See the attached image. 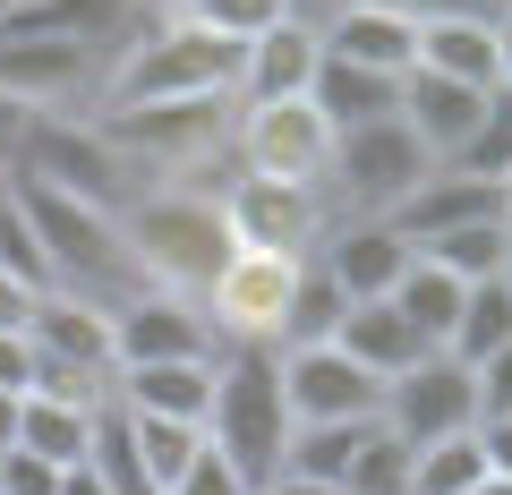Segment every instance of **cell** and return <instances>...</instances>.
Returning <instances> with one entry per match:
<instances>
[{"label":"cell","instance_id":"obj_33","mask_svg":"<svg viewBox=\"0 0 512 495\" xmlns=\"http://www.w3.org/2000/svg\"><path fill=\"white\" fill-rule=\"evenodd\" d=\"M342 495H410V444L393 436V427H367V444L350 453V470H342Z\"/></svg>","mask_w":512,"mask_h":495},{"label":"cell","instance_id":"obj_24","mask_svg":"<svg viewBox=\"0 0 512 495\" xmlns=\"http://www.w3.org/2000/svg\"><path fill=\"white\" fill-rule=\"evenodd\" d=\"M308 103L325 111V129L342 137V129H367V120H393L402 111V77H376V69H350V60H316V77H308Z\"/></svg>","mask_w":512,"mask_h":495},{"label":"cell","instance_id":"obj_27","mask_svg":"<svg viewBox=\"0 0 512 495\" xmlns=\"http://www.w3.org/2000/svg\"><path fill=\"white\" fill-rule=\"evenodd\" d=\"M461 291H470V282H453L444 265L410 257V274L393 282V308L410 316V333H419L427 350H444V342H453V316H461Z\"/></svg>","mask_w":512,"mask_h":495},{"label":"cell","instance_id":"obj_29","mask_svg":"<svg viewBox=\"0 0 512 495\" xmlns=\"http://www.w3.org/2000/svg\"><path fill=\"white\" fill-rule=\"evenodd\" d=\"M512 342V282L495 274V282H470V291H461V316H453V359L461 367H478L487 359V350H504Z\"/></svg>","mask_w":512,"mask_h":495},{"label":"cell","instance_id":"obj_26","mask_svg":"<svg viewBox=\"0 0 512 495\" xmlns=\"http://www.w3.org/2000/svg\"><path fill=\"white\" fill-rule=\"evenodd\" d=\"M111 410H120V402H111ZM120 419H128V453H137V470H146L154 495H171L180 470L205 453V427L197 419H137V410H120Z\"/></svg>","mask_w":512,"mask_h":495},{"label":"cell","instance_id":"obj_2","mask_svg":"<svg viewBox=\"0 0 512 495\" xmlns=\"http://www.w3.org/2000/svg\"><path fill=\"white\" fill-rule=\"evenodd\" d=\"M205 444H214L248 487H274V478H282V453H291V402H282V350L274 342H222L214 350Z\"/></svg>","mask_w":512,"mask_h":495},{"label":"cell","instance_id":"obj_39","mask_svg":"<svg viewBox=\"0 0 512 495\" xmlns=\"http://www.w3.org/2000/svg\"><path fill=\"white\" fill-rule=\"evenodd\" d=\"M0 393H35V342L0 333Z\"/></svg>","mask_w":512,"mask_h":495},{"label":"cell","instance_id":"obj_13","mask_svg":"<svg viewBox=\"0 0 512 495\" xmlns=\"http://www.w3.org/2000/svg\"><path fill=\"white\" fill-rule=\"evenodd\" d=\"M384 427L402 444H436V436H461V427H478V393H470V367L453 359V350H427L419 367H402L393 385H384Z\"/></svg>","mask_w":512,"mask_h":495},{"label":"cell","instance_id":"obj_6","mask_svg":"<svg viewBox=\"0 0 512 495\" xmlns=\"http://www.w3.org/2000/svg\"><path fill=\"white\" fill-rule=\"evenodd\" d=\"M18 180H43L77 205H103V214H128V197L154 188L128 154H111V137L86 111L77 120H18Z\"/></svg>","mask_w":512,"mask_h":495},{"label":"cell","instance_id":"obj_12","mask_svg":"<svg viewBox=\"0 0 512 495\" xmlns=\"http://www.w3.org/2000/svg\"><path fill=\"white\" fill-rule=\"evenodd\" d=\"M282 402H291V427L376 419L384 410V376H367V367L342 359L333 342H299V350H282Z\"/></svg>","mask_w":512,"mask_h":495},{"label":"cell","instance_id":"obj_4","mask_svg":"<svg viewBox=\"0 0 512 495\" xmlns=\"http://www.w3.org/2000/svg\"><path fill=\"white\" fill-rule=\"evenodd\" d=\"M239 86V43L205 35L197 18H137L120 52L103 60L94 103H171V94H231Z\"/></svg>","mask_w":512,"mask_h":495},{"label":"cell","instance_id":"obj_30","mask_svg":"<svg viewBox=\"0 0 512 495\" xmlns=\"http://www.w3.org/2000/svg\"><path fill=\"white\" fill-rule=\"evenodd\" d=\"M419 257L444 265L453 282H495V274H512V248H504V231H495V214H487V222H461V231L419 239Z\"/></svg>","mask_w":512,"mask_h":495},{"label":"cell","instance_id":"obj_42","mask_svg":"<svg viewBox=\"0 0 512 495\" xmlns=\"http://www.w3.org/2000/svg\"><path fill=\"white\" fill-rule=\"evenodd\" d=\"M256 495H342V487H325V478H291V470H282L274 487H256Z\"/></svg>","mask_w":512,"mask_h":495},{"label":"cell","instance_id":"obj_35","mask_svg":"<svg viewBox=\"0 0 512 495\" xmlns=\"http://www.w3.org/2000/svg\"><path fill=\"white\" fill-rule=\"evenodd\" d=\"M0 274L26 282V291H52L43 248H35V231H26V214H18V197H9V188H0Z\"/></svg>","mask_w":512,"mask_h":495},{"label":"cell","instance_id":"obj_14","mask_svg":"<svg viewBox=\"0 0 512 495\" xmlns=\"http://www.w3.org/2000/svg\"><path fill=\"white\" fill-rule=\"evenodd\" d=\"M222 333L205 325L197 299L171 291H137L111 308V367H146V359H214Z\"/></svg>","mask_w":512,"mask_h":495},{"label":"cell","instance_id":"obj_23","mask_svg":"<svg viewBox=\"0 0 512 495\" xmlns=\"http://www.w3.org/2000/svg\"><path fill=\"white\" fill-rule=\"evenodd\" d=\"M333 350H342V359H359L367 376H384V385H393L402 367L427 359V342L410 333V316L393 308V299H350V316L333 325Z\"/></svg>","mask_w":512,"mask_h":495},{"label":"cell","instance_id":"obj_20","mask_svg":"<svg viewBox=\"0 0 512 495\" xmlns=\"http://www.w3.org/2000/svg\"><path fill=\"white\" fill-rule=\"evenodd\" d=\"M111 402L137 419H197L214 402V359H146V367H111Z\"/></svg>","mask_w":512,"mask_h":495},{"label":"cell","instance_id":"obj_22","mask_svg":"<svg viewBox=\"0 0 512 495\" xmlns=\"http://www.w3.org/2000/svg\"><path fill=\"white\" fill-rule=\"evenodd\" d=\"M478 111H487V94H478V86H453V77H427V69L402 77V129L419 137L436 163H453V154L470 146Z\"/></svg>","mask_w":512,"mask_h":495},{"label":"cell","instance_id":"obj_41","mask_svg":"<svg viewBox=\"0 0 512 495\" xmlns=\"http://www.w3.org/2000/svg\"><path fill=\"white\" fill-rule=\"evenodd\" d=\"M26 308H35V291L0 274V333H26Z\"/></svg>","mask_w":512,"mask_h":495},{"label":"cell","instance_id":"obj_48","mask_svg":"<svg viewBox=\"0 0 512 495\" xmlns=\"http://www.w3.org/2000/svg\"><path fill=\"white\" fill-rule=\"evenodd\" d=\"M495 18H512V0H504V9H495Z\"/></svg>","mask_w":512,"mask_h":495},{"label":"cell","instance_id":"obj_9","mask_svg":"<svg viewBox=\"0 0 512 495\" xmlns=\"http://www.w3.org/2000/svg\"><path fill=\"white\" fill-rule=\"evenodd\" d=\"M103 60L94 43H0V111L9 120H77L103 94Z\"/></svg>","mask_w":512,"mask_h":495},{"label":"cell","instance_id":"obj_40","mask_svg":"<svg viewBox=\"0 0 512 495\" xmlns=\"http://www.w3.org/2000/svg\"><path fill=\"white\" fill-rule=\"evenodd\" d=\"M478 453H487V478H512V410L478 419Z\"/></svg>","mask_w":512,"mask_h":495},{"label":"cell","instance_id":"obj_32","mask_svg":"<svg viewBox=\"0 0 512 495\" xmlns=\"http://www.w3.org/2000/svg\"><path fill=\"white\" fill-rule=\"evenodd\" d=\"M367 427L376 419H342V427H291V453H282V470L291 478H325V487H342L350 453L367 444Z\"/></svg>","mask_w":512,"mask_h":495},{"label":"cell","instance_id":"obj_21","mask_svg":"<svg viewBox=\"0 0 512 495\" xmlns=\"http://www.w3.org/2000/svg\"><path fill=\"white\" fill-rule=\"evenodd\" d=\"M495 197H504L495 180H470V171L436 163V171H427V180L410 188V197L393 205L384 222H393V231H402L410 248H419V239H436V231H461V222H487V214H495Z\"/></svg>","mask_w":512,"mask_h":495},{"label":"cell","instance_id":"obj_38","mask_svg":"<svg viewBox=\"0 0 512 495\" xmlns=\"http://www.w3.org/2000/svg\"><path fill=\"white\" fill-rule=\"evenodd\" d=\"M52 487H60V470H52V461L18 453V444L0 453V495H52Z\"/></svg>","mask_w":512,"mask_h":495},{"label":"cell","instance_id":"obj_37","mask_svg":"<svg viewBox=\"0 0 512 495\" xmlns=\"http://www.w3.org/2000/svg\"><path fill=\"white\" fill-rule=\"evenodd\" d=\"M171 495H256V487H248V478H239L231 461L214 453V444H205V453H197V461L180 470V487H171Z\"/></svg>","mask_w":512,"mask_h":495},{"label":"cell","instance_id":"obj_49","mask_svg":"<svg viewBox=\"0 0 512 495\" xmlns=\"http://www.w3.org/2000/svg\"><path fill=\"white\" fill-rule=\"evenodd\" d=\"M504 188H512V171H504Z\"/></svg>","mask_w":512,"mask_h":495},{"label":"cell","instance_id":"obj_1","mask_svg":"<svg viewBox=\"0 0 512 495\" xmlns=\"http://www.w3.org/2000/svg\"><path fill=\"white\" fill-rule=\"evenodd\" d=\"M128 265L146 291L171 299H205V282L231 265V222H222V188H188V180H154L128 197L120 214Z\"/></svg>","mask_w":512,"mask_h":495},{"label":"cell","instance_id":"obj_50","mask_svg":"<svg viewBox=\"0 0 512 495\" xmlns=\"http://www.w3.org/2000/svg\"><path fill=\"white\" fill-rule=\"evenodd\" d=\"M504 282H512V274H504Z\"/></svg>","mask_w":512,"mask_h":495},{"label":"cell","instance_id":"obj_43","mask_svg":"<svg viewBox=\"0 0 512 495\" xmlns=\"http://www.w3.org/2000/svg\"><path fill=\"white\" fill-rule=\"evenodd\" d=\"M52 495H111V487L86 470V461H77V470H60V487H52Z\"/></svg>","mask_w":512,"mask_h":495},{"label":"cell","instance_id":"obj_11","mask_svg":"<svg viewBox=\"0 0 512 495\" xmlns=\"http://www.w3.org/2000/svg\"><path fill=\"white\" fill-rule=\"evenodd\" d=\"M291 282H299V257H274V248H231L214 282H205V325L222 342H282V308H291Z\"/></svg>","mask_w":512,"mask_h":495},{"label":"cell","instance_id":"obj_5","mask_svg":"<svg viewBox=\"0 0 512 495\" xmlns=\"http://www.w3.org/2000/svg\"><path fill=\"white\" fill-rule=\"evenodd\" d=\"M94 129L111 154L146 171V180H197L231 163V94H171V103H94Z\"/></svg>","mask_w":512,"mask_h":495},{"label":"cell","instance_id":"obj_15","mask_svg":"<svg viewBox=\"0 0 512 495\" xmlns=\"http://www.w3.org/2000/svg\"><path fill=\"white\" fill-rule=\"evenodd\" d=\"M316 43L350 69L376 77H410V52H419V9L402 0H325L316 9Z\"/></svg>","mask_w":512,"mask_h":495},{"label":"cell","instance_id":"obj_3","mask_svg":"<svg viewBox=\"0 0 512 495\" xmlns=\"http://www.w3.org/2000/svg\"><path fill=\"white\" fill-rule=\"evenodd\" d=\"M9 197H18L26 231H35V248H43L52 291H77V299H94V308H120V299L146 291L137 265H128L120 214L77 205V197H60V188H43V180H18V171H9Z\"/></svg>","mask_w":512,"mask_h":495},{"label":"cell","instance_id":"obj_44","mask_svg":"<svg viewBox=\"0 0 512 495\" xmlns=\"http://www.w3.org/2000/svg\"><path fill=\"white\" fill-rule=\"evenodd\" d=\"M18 402H26V393H0V453L18 444Z\"/></svg>","mask_w":512,"mask_h":495},{"label":"cell","instance_id":"obj_46","mask_svg":"<svg viewBox=\"0 0 512 495\" xmlns=\"http://www.w3.org/2000/svg\"><path fill=\"white\" fill-rule=\"evenodd\" d=\"M495 231H504V248H512V188L495 197Z\"/></svg>","mask_w":512,"mask_h":495},{"label":"cell","instance_id":"obj_19","mask_svg":"<svg viewBox=\"0 0 512 495\" xmlns=\"http://www.w3.org/2000/svg\"><path fill=\"white\" fill-rule=\"evenodd\" d=\"M410 69L453 77V86H495V18L487 9H419V52Z\"/></svg>","mask_w":512,"mask_h":495},{"label":"cell","instance_id":"obj_18","mask_svg":"<svg viewBox=\"0 0 512 495\" xmlns=\"http://www.w3.org/2000/svg\"><path fill=\"white\" fill-rule=\"evenodd\" d=\"M316 60H325V43H316V18L299 9V18H282V26H265V35L239 43V86H231V103H282V94H308Z\"/></svg>","mask_w":512,"mask_h":495},{"label":"cell","instance_id":"obj_28","mask_svg":"<svg viewBox=\"0 0 512 495\" xmlns=\"http://www.w3.org/2000/svg\"><path fill=\"white\" fill-rule=\"evenodd\" d=\"M350 316L342 282L325 274L316 257H299V282H291V308H282V342L274 350H299V342H333V325Z\"/></svg>","mask_w":512,"mask_h":495},{"label":"cell","instance_id":"obj_36","mask_svg":"<svg viewBox=\"0 0 512 495\" xmlns=\"http://www.w3.org/2000/svg\"><path fill=\"white\" fill-rule=\"evenodd\" d=\"M470 393H478V419H504V410H512V342L487 350V359L470 367Z\"/></svg>","mask_w":512,"mask_h":495},{"label":"cell","instance_id":"obj_16","mask_svg":"<svg viewBox=\"0 0 512 495\" xmlns=\"http://www.w3.org/2000/svg\"><path fill=\"white\" fill-rule=\"evenodd\" d=\"M410 257H419V248H410L384 214H333L325 239H316V265L342 282V299H393V282L410 274Z\"/></svg>","mask_w":512,"mask_h":495},{"label":"cell","instance_id":"obj_34","mask_svg":"<svg viewBox=\"0 0 512 495\" xmlns=\"http://www.w3.org/2000/svg\"><path fill=\"white\" fill-rule=\"evenodd\" d=\"M180 18H197L205 35H222V43H248V35H265V26L299 18V0H188Z\"/></svg>","mask_w":512,"mask_h":495},{"label":"cell","instance_id":"obj_45","mask_svg":"<svg viewBox=\"0 0 512 495\" xmlns=\"http://www.w3.org/2000/svg\"><path fill=\"white\" fill-rule=\"evenodd\" d=\"M495 77H512V18H495Z\"/></svg>","mask_w":512,"mask_h":495},{"label":"cell","instance_id":"obj_7","mask_svg":"<svg viewBox=\"0 0 512 495\" xmlns=\"http://www.w3.org/2000/svg\"><path fill=\"white\" fill-rule=\"evenodd\" d=\"M436 171V154L393 120H367V129H342L333 137V163H325V205L333 214H393L410 188Z\"/></svg>","mask_w":512,"mask_h":495},{"label":"cell","instance_id":"obj_10","mask_svg":"<svg viewBox=\"0 0 512 495\" xmlns=\"http://www.w3.org/2000/svg\"><path fill=\"white\" fill-rule=\"evenodd\" d=\"M222 222H231V248H274V257H316L333 205L325 188H299V180H256V171L231 163L222 180Z\"/></svg>","mask_w":512,"mask_h":495},{"label":"cell","instance_id":"obj_25","mask_svg":"<svg viewBox=\"0 0 512 495\" xmlns=\"http://www.w3.org/2000/svg\"><path fill=\"white\" fill-rule=\"evenodd\" d=\"M111 410V402H103ZM103 410H77V402H52V393H26L18 402V453L52 461V470H77L94 453V419Z\"/></svg>","mask_w":512,"mask_h":495},{"label":"cell","instance_id":"obj_47","mask_svg":"<svg viewBox=\"0 0 512 495\" xmlns=\"http://www.w3.org/2000/svg\"><path fill=\"white\" fill-rule=\"evenodd\" d=\"M461 495H512V478H478V487H461Z\"/></svg>","mask_w":512,"mask_h":495},{"label":"cell","instance_id":"obj_8","mask_svg":"<svg viewBox=\"0 0 512 495\" xmlns=\"http://www.w3.org/2000/svg\"><path fill=\"white\" fill-rule=\"evenodd\" d=\"M231 163L256 171V180H299L325 188L333 163V129L308 94H282V103H231Z\"/></svg>","mask_w":512,"mask_h":495},{"label":"cell","instance_id":"obj_31","mask_svg":"<svg viewBox=\"0 0 512 495\" xmlns=\"http://www.w3.org/2000/svg\"><path fill=\"white\" fill-rule=\"evenodd\" d=\"M487 478V453H478V427L461 436H436V444H410V495H461Z\"/></svg>","mask_w":512,"mask_h":495},{"label":"cell","instance_id":"obj_17","mask_svg":"<svg viewBox=\"0 0 512 495\" xmlns=\"http://www.w3.org/2000/svg\"><path fill=\"white\" fill-rule=\"evenodd\" d=\"M26 342H35V367L111 376V308H94V299H77V291H35Z\"/></svg>","mask_w":512,"mask_h":495}]
</instances>
